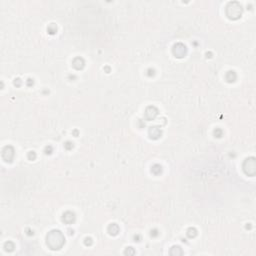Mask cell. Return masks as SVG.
I'll return each mask as SVG.
<instances>
[{
  "label": "cell",
  "instance_id": "7c38bea8",
  "mask_svg": "<svg viewBox=\"0 0 256 256\" xmlns=\"http://www.w3.org/2000/svg\"><path fill=\"white\" fill-rule=\"evenodd\" d=\"M31 157H32V160L35 158V153H34V152H30V153H29V158L31 159Z\"/></svg>",
  "mask_w": 256,
  "mask_h": 256
},
{
  "label": "cell",
  "instance_id": "7a4b0ae2",
  "mask_svg": "<svg viewBox=\"0 0 256 256\" xmlns=\"http://www.w3.org/2000/svg\"><path fill=\"white\" fill-rule=\"evenodd\" d=\"M255 160L254 158H249V159H246L243 164V169H244L245 173L247 175H254L255 174Z\"/></svg>",
  "mask_w": 256,
  "mask_h": 256
},
{
  "label": "cell",
  "instance_id": "3957f363",
  "mask_svg": "<svg viewBox=\"0 0 256 256\" xmlns=\"http://www.w3.org/2000/svg\"><path fill=\"white\" fill-rule=\"evenodd\" d=\"M14 156V151L12 149V147L10 146H6L2 151V157L6 162H11L12 159H13Z\"/></svg>",
  "mask_w": 256,
  "mask_h": 256
},
{
  "label": "cell",
  "instance_id": "30bf717a",
  "mask_svg": "<svg viewBox=\"0 0 256 256\" xmlns=\"http://www.w3.org/2000/svg\"><path fill=\"white\" fill-rule=\"evenodd\" d=\"M187 235H188V237L190 238L194 237L195 235H196V230L193 229V228H190V229H188V231H187Z\"/></svg>",
  "mask_w": 256,
  "mask_h": 256
},
{
  "label": "cell",
  "instance_id": "4fadbf2b",
  "mask_svg": "<svg viewBox=\"0 0 256 256\" xmlns=\"http://www.w3.org/2000/svg\"><path fill=\"white\" fill-rule=\"evenodd\" d=\"M16 80H17V85H20V83H21L20 82V79H16ZM14 84H16V82H14Z\"/></svg>",
  "mask_w": 256,
  "mask_h": 256
},
{
  "label": "cell",
  "instance_id": "8fae6325",
  "mask_svg": "<svg viewBox=\"0 0 256 256\" xmlns=\"http://www.w3.org/2000/svg\"><path fill=\"white\" fill-rule=\"evenodd\" d=\"M91 243H92L91 238H86V239H85V245H91Z\"/></svg>",
  "mask_w": 256,
  "mask_h": 256
},
{
  "label": "cell",
  "instance_id": "ba28073f",
  "mask_svg": "<svg viewBox=\"0 0 256 256\" xmlns=\"http://www.w3.org/2000/svg\"><path fill=\"white\" fill-rule=\"evenodd\" d=\"M149 134H150L151 138L157 139L159 136L161 135V131H160V129H158L156 127H152V129H150V131H149Z\"/></svg>",
  "mask_w": 256,
  "mask_h": 256
},
{
  "label": "cell",
  "instance_id": "9c48e42d",
  "mask_svg": "<svg viewBox=\"0 0 256 256\" xmlns=\"http://www.w3.org/2000/svg\"><path fill=\"white\" fill-rule=\"evenodd\" d=\"M108 232L110 233L111 235H117L119 232V227L116 224H111L109 227H108Z\"/></svg>",
  "mask_w": 256,
  "mask_h": 256
},
{
  "label": "cell",
  "instance_id": "52a82bcc",
  "mask_svg": "<svg viewBox=\"0 0 256 256\" xmlns=\"http://www.w3.org/2000/svg\"><path fill=\"white\" fill-rule=\"evenodd\" d=\"M73 66L77 70L82 69V68L84 67V61H83L82 58H79V57L75 58V59L73 60Z\"/></svg>",
  "mask_w": 256,
  "mask_h": 256
},
{
  "label": "cell",
  "instance_id": "5b68a950",
  "mask_svg": "<svg viewBox=\"0 0 256 256\" xmlns=\"http://www.w3.org/2000/svg\"><path fill=\"white\" fill-rule=\"evenodd\" d=\"M156 115H157L156 108H154V107H148L146 109L145 116L147 117V119H149V120H151V119H154Z\"/></svg>",
  "mask_w": 256,
  "mask_h": 256
},
{
  "label": "cell",
  "instance_id": "8992f818",
  "mask_svg": "<svg viewBox=\"0 0 256 256\" xmlns=\"http://www.w3.org/2000/svg\"><path fill=\"white\" fill-rule=\"evenodd\" d=\"M74 219H75V216L71 212H66V213L63 215V221L67 223V224H71V223L74 221Z\"/></svg>",
  "mask_w": 256,
  "mask_h": 256
},
{
  "label": "cell",
  "instance_id": "6da1fadb",
  "mask_svg": "<svg viewBox=\"0 0 256 256\" xmlns=\"http://www.w3.org/2000/svg\"><path fill=\"white\" fill-rule=\"evenodd\" d=\"M64 236L59 230H52L48 233L46 243L52 250H58L64 245Z\"/></svg>",
  "mask_w": 256,
  "mask_h": 256
},
{
  "label": "cell",
  "instance_id": "277c9868",
  "mask_svg": "<svg viewBox=\"0 0 256 256\" xmlns=\"http://www.w3.org/2000/svg\"><path fill=\"white\" fill-rule=\"evenodd\" d=\"M173 54L175 55L176 57H179V58L183 57L184 55L186 54V47H185L183 44H181V43H178V44H176L173 48Z\"/></svg>",
  "mask_w": 256,
  "mask_h": 256
}]
</instances>
